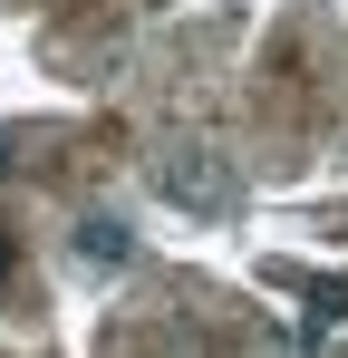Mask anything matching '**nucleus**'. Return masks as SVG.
Returning a JSON list of instances; mask_svg holds the SVG:
<instances>
[{
    "label": "nucleus",
    "instance_id": "f03ea898",
    "mask_svg": "<svg viewBox=\"0 0 348 358\" xmlns=\"http://www.w3.org/2000/svg\"><path fill=\"white\" fill-rule=\"evenodd\" d=\"M126 262H136V233L116 213H87L78 223V271H126Z\"/></svg>",
    "mask_w": 348,
    "mask_h": 358
},
{
    "label": "nucleus",
    "instance_id": "f257e3e1",
    "mask_svg": "<svg viewBox=\"0 0 348 358\" xmlns=\"http://www.w3.org/2000/svg\"><path fill=\"white\" fill-rule=\"evenodd\" d=\"M155 194L165 203H184V213H232V155H213V145H174V155H155Z\"/></svg>",
    "mask_w": 348,
    "mask_h": 358
},
{
    "label": "nucleus",
    "instance_id": "7ed1b4c3",
    "mask_svg": "<svg viewBox=\"0 0 348 358\" xmlns=\"http://www.w3.org/2000/svg\"><path fill=\"white\" fill-rule=\"evenodd\" d=\"M0 165H10V155H0Z\"/></svg>",
    "mask_w": 348,
    "mask_h": 358
}]
</instances>
